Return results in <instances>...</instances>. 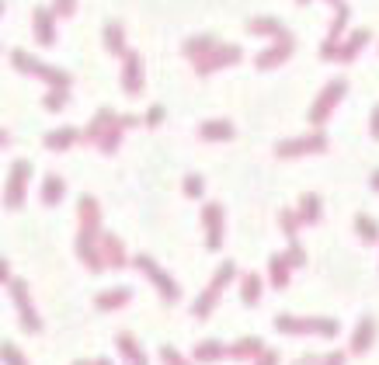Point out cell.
Segmentation results:
<instances>
[{
    "instance_id": "cell-1",
    "label": "cell",
    "mask_w": 379,
    "mask_h": 365,
    "mask_svg": "<svg viewBox=\"0 0 379 365\" xmlns=\"http://www.w3.org/2000/svg\"><path fill=\"white\" fill-rule=\"evenodd\" d=\"M11 63H14V70H21V74H28V77H39V81H45L49 87H59V91H70V83H74V77L66 74V70H59V66H45V63H39L32 52H25V49H14L11 52Z\"/></svg>"
},
{
    "instance_id": "cell-2",
    "label": "cell",
    "mask_w": 379,
    "mask_h": 365,
    "mask_svg": "<svg viewBox=\"0 0 379 365\" xmlns=\"http://www.w3.org/2000/svg\"><path fill=\"white\" fill-rule=\"evenodd\" d=\"M348 94V83L334 77L331 83H324V91L317 94V101H313V108H310V125H313V132H320L324 129V122L334 115V108L341 105V98Z\"/></svg>"
},
{
    "instance_id": "cell-3",
    "label": "cell",
    "mask_w": 379,
    "mask_h": 365,
    "mask_svg": "<svg viewBox=\"0 0 379 365\" xmlns=\"http://www.w3.org/2000/svg\"><path fill=\"white\" fill-rule=\"evenodd\" d=\"M327 146H331V139H327L324 132H306V136L275 143V157L296 161V157H310V153H327Z\"/></svg>"
},
{
    "instance_id": "cell-4",
    "label": "cell",
    "mask_w": 379,
    "mask_h": 365,
    "mask_svg": "<svg viewBox=\"0 0 379 365\" xmlns=\"http://www.w3.org/2000/svg\"><path fill=\"white\" fill-rule=\"evenodd\" d=\"M275 330H282V334H317V337H334L341 324L337 320H327V317H306V320H299V317H289V313H282V317H275Z\"/></svg>"
},
{
    "instance_id": "cell-5",
    "label": "cell",
    "mask_w": 379,
    "mask_h": 365,
    "mask_svg": "<svg viewBox=\"0 0 379 365\" xmlns=\"http://www.w3.org/2000/svg\"><path fill=\"white\" fill-rule=\"evenodd\" d=\"M132 265H136V268H139V272H143L150 282L157 285L161 299H168V303H177V299H181V289H177V282L170 279L168 272H164V268H161V265H157L150 254H136V257H132Z\"/></svg>"
},
{
    "instance_id": "cell-6",
    "label": "cell",
    "mask_w": 379,
    "mask_h": 365,
    "mask_svg": "<svg viewBox=\"0 0 379 365\" xmlns=\"http://www.w3.org/2000/svg\"><path fill=\"white\" fill-rule=\"evenodd\" d=\"M240 59H244V49H240L237 42H219L206 59H199V63H195V74H199V77H209V74H216V70L237 66Z\"/></svg>"
},
{
    "instance_id": "cell-7",
    "label": "cell",
    "mask_w": 379,
    "mask_h": 365,
    "mask_svg": "<svg viewBox=\"0 0 379 365\" xmlns=\"http://www.w3.org/2000/svg\"><path fill=\"white\" fill-rule=\"evenodd\" d=\"M28 178H32V163L28 161H14L11 174H7V188H4V205L7 209H21L25 195H28Z\"/></svg>"
},
{
    "instance_id": "cell-8",
    "label": "cell",
    "mask_w": 379,
    "mask_h": 365,
    "mask_svg": "<svg viewBox=\"0 0 379 365\" xmlns=\"http://www.w3.org/2000/svg\"><path fill=\"white\" fill-rule=\"evenodd\" d=\"M11 299H14V306H18L21 327H25L28 334H39V330H42V317H39L35 306H32V292H28V282H25V279H11Z\"/></svg>"
},
{
    "instance_id": "cell-9",
    "label": "cell",
    "mask_w": 379,
    "mask_h": 365,
    "mask_svg": "<svg viewBox=\"0 0 379 365\" xmlns=\"http://www.w3.org/2000/svg\"><path fill=\"white\" fill-rule=\"evenodd\" d=\"M293 52H296V39H293V32L289 35H282V39H275V45H268L264 52H257V70H279L282 63H289L293 59Z\"/></svg>"
},
{
    "instance_id": "cell-10",
    "label": "cell",
    "mask_w": 379,
    "mask_h": 365,
    "mask_svg": "<svg viewBox=\"0 0 379 365\" xmlns=\"http://www.w3.org/2000/svg\"><path fill=\"white\" fill-rule=\"evenodd\" d=\"M202 226H206V247L219 250L223 247V205L219 202H206L202 205Z\"/></svg>"
},
{
    "instance_id": "cell-11",
    "label": "cell",
    "mask_w": 379,
    "mask_h": 365,
    "mask_svg": "<svg viewBox=\"0 0 379 365\" xmlns=\"http://www.w3.org/2000/svg\"><path fill=\"white\" fill-rule=\"evenodd\" d=\"M143 56L139 52H129L126 59H122V91H126L129 98H139L143 94Z\"/></svg>"
},
{
    "instance_id": "cell-12",
    "label": "cell",
    "mask_w": 379,
    "mask_h": 365,
    "mask_svg": "<svg viewBox=\"0 0 379 365\" xmlns=\"http://www.w3.org/2000/svg\"><path fill=\"white\" fill-rule=\"evenodd\" d=\"M348 18H351L348 4L334 7V21H331L327 39H324V45H320V56H324V59H334V56H337V45H341V35H344V28H348Z\"/></svg>"
},
{
    "instance_id": "cell-13",
    "label": "cell",
    "mask_w": 379,
    "mask_h": 365,
    "mask_svg": "<svg viewBox=\"0 0 379 365\" xmlns=\"http://www.w3.org/2000/svg\"><path fill=\"white\" fill-rule=\"evenodd\" d=\"M101 233H84L77 230V254L91 272H105V261H101Z\"/></svg>"
},
{
    "instance_id": "cell-14",
    "label": "cell",
    "mask_w": 379,
    "mask_h": 365,
    "mask_svg": "<svg viewBox=\"0 0 379 365\" xmlns=\"http://www.w3.org/2000/svg\"><path fill=\"white\" fill-rule=\"evenodd\" d=\"M115 122H119V112H112V108H98V112H94V119L87 122V129L81 132V143L98 146V143H101V136L108 132V125H115Z\"/></svg>"
},
{
    "instance_id": "cell-15",
    "label": "cell",
    "mask_w": 379,
    "mask_h": 365,
    "mask_svg": "<svg viewBox=\"0 0 379 365\" xmlns=\"http://www.w3.org/2000/svg\"><path fill=\"white\" fill-rule=\"evenodd\" d=\"M32 32H35V42L39 45H56V14L49 7H35L32 11Z\"/></svg>"
},
{
    "instance_id": "cell-16",
    "label": "cell",
    "mask_w": 379,
    "mask_h": 365,
    "mask_svg": "<svg viewBox=\"0 0 379 365\" xmlns=\"http://www.w3.org/2000/svg\"><path fill=\"white\" fill-rule=\"evenodd\" d=\"M101 261L105 268H126L129 265V254H126V243L119 241L115 233H101Z\"/></svg>"
},
{
    "instance_id": "cell-17",
    "label": "cell",
    "mask_w": 379,
    "mask_h": 365,
    "mask_svg": "<svg viewBox=\"0 0 379 365\" xmlns=\"http://www.w3.org/2000/svg\"><path fill=\"white\" fill-rule=\"evenodd\" d=\"M369 39H373V32L369 28H355V32H348V39L337 45V63H355V56L369 45Z\"/></svg>"
},
{
    "instance_id": "cell-18",
    "label": "cell",
    "mask_w": 379,
    "mask_h": 365,
    "mask_svg": "<svg viewBox=\"0 0 379 365\" xmlns=\"http://www.w3.org/2000/svg\"><path fill=\"white\" fill-rule=\"evenodd\" d=\"M77 223H81L84 233H98V226H101V205H98L94 195H81V202H77Z\"/></svg>"
},
{
    "instance_id": "cell-19",
    "label": "cell",
    "mask_w": 379,
    "mask_h": 365,
    "mask_svg": "<svg viewBox=\"0 0 379 365\" xmlns=\"http://www.w3.org/2000/svg\"><path fill=\"white\" fill-rule=\"evenodd\" d=\"M42 143L52 150V153H63V150H70L74 143H81V129H77V125H59V129L45 132Z\"/></svg>"
},
{
    "instance_id": "cell-20",
    "label": "cell",
    "mask_w": 379,
    "mask_h": 365,
    "mask_svg": "<svg viewBox=\"0 0 379 365\" xmlns=\"http://www.w3.org/2000/svg\"><path fill=\"white\" fill-rule=\"evenodd\" d=\"M296 216H299L303 226H317V223L324 219V202H320V195L303 192V195H299V205H296Z\"/></svg>"
},
{
    "instance_id": "cell-21",
    "label": "cell",
    "mask_w": 379,
    "mask_h": 365,
    "mask_svg": "<svg viewBox=\"0 0 379 365\" xmlns=\"http://www.w3.org/2000/svg\"><path fill=\"white\" fill-rule=\"evenodd\" d=\"M192 359L199 365H212V362H219V359H230V344H223V341H216V337L199 341V344L192 348Z\"/></svg>"
},
{
    "instance_id": "cell-22",
    "label": "cell",
    "mask_w": 379,
    "mask_h": 365,
    "mask_svg": "<svg viewBox=\"0 0 379 365\" xmlns=\"http://www.w3.org/2000/svg\"><path fill=\"white\" fill-rule=\"evenodd\" d=\"M199 136H202L206 143H230V139L237 136V129H233L230 119H209L199 125Z\"/></svg>"
},
{
    "instance_id": "cell-23",
    "label": "cell",
    "mask_w": 379,
    "mask_h": 365,
    "mask_svg": "<svg viewBox=\"0 0 379 365\" xmlns=\"http://www.w3.org/2000/svg\"><path fill=\"white\" fill-rule=\"evenodd\" d=\"M247 32L251 35H268V39L275 42V39H282V35H289V28L275 18V14H261V18H251L247 21Z\"/></svg>"
},
{
    "instance_id": "cell-24",
    "label": "cell",
    "mask_w": 379,
    "mask_h": 365,
    "mask_svg": "<svg viewBox=\"0 0 379 365\" xmlns=\"http://www.w3.org/2000/svg\"><path fill=\"white\" fill-rule=\"evenodd\" d=\"M132 303V289H126V285H119V289H105V292H98L94 296V306L98 310H122V306H129Z\"/></svg>"
},
{
    "instance_id": "cell-25",
    "label": "cell",
    "mask_w": 379,
    "mask_h": 365,
    "mask_svg": "<svg viewBox=\"0 0 379 365\" xmlns=\"http://www.w3.org/2000/svg\"><path fill=\"white\" fill-rule=\"evenodd\" d=\"M373 341H376V320H373V317H362L358 327L351 330V352H355V355H366V352L373 348Z\"/></svg>"
},
{
    "instance_id": "cell-26",
    "label": "cell",
    "mask_w": 379,
    "mask_h": 365,
    "mask_svg": "<svg viewBox=\"0 0 379 365\" xmlns=\"http://www.w3.org/2000/svg\"><path fill=\"white\" fill-rule=\"evenodd\" d=\"M268 348H264V341L261 337H240V341H233L230 344V359H237V362H247V359H261Z\"/></svg>"
},
{
    "instance_id": "cell-27",
    "label": "cell",
    "mask_w": 379,
    "mask_h": 365,
    "mask_svg": "<svg viewBox=\"0 0 379 365\" xmlns=\"http://www.w3.org/2000/svg\"><path fill=\"white\" fill-rule=\"evenodd\" d=\"M105 49L112 52V56H129V45H126V28H122V21H108L105 25Z\"/></svg>"
},
{
    "instance_id": "cell-28",
    "label": "cell",
    "mask_w": 379,
    "mask_h": 365,
    "mask_svg": "<svg viewBox=\"0 0 379 365\" xmlns=\"http://www.w3.org/2000/svg\"><path fill=\"white\" fill-rule=\"evenodd\" d=\"M115 348L122 352V359H126L129 365H150V359L143 355V348H139V341L129 334V330H122L119 337H115Z\"/></svg>"
},
{
    "instance_id": "cell-29",
    "label": "cell",
    "mask_w": 379,
    "mask_h": 365,
    "mask_svg": "<svg viewBox=\"0 0 379 365\" xmlns=\"http://www.w3.org/2000/svg\"><path fill=\"white\" fill-rule=\"evenodd\" d=\"M289 275H293V265H289V257L286 254H272L268 257V279L275 289H286L289 285Z\"/></svg>"
},
{
    "instance_id": "cell-30",
    "label": "cell",
    "mask_w": 379,
    "mask_h": 365,
    "mask_svg": "<svg viewBox=\"0 0 379 365\" xmlns=\"http://www.w3.org/2000/svg\"><path fill=\"white\" fill-rule=\"evenodd\" d=\"M219 45V39H209V35H199V39H188L185 45H181V52L192 59V63H199V59H206L212 49Z\"/></svg>"
},
{
    "instance_id": "cell-31",
    "label": "cell",
    "mask_w": 379,
    "mask_h": 365,
    "mask_svg": "<svg viewBox=\"0 0 379 365\" xmlns=\"http://www.w3.org/2000/svg\"><path fill=\"white\" fill-rule=\"evenodd\" d=\"M261 289H264V282H261V275H254V272H247V275L240 279V299H244V306H257V303H261Z\"/></svg>"
},
{
    "instance_id": "cell-32",
    "label": "cell",
    "mask_w": 379,
    "mask_h": 365,
    "mask_svg": "<svg viewBox=\"0 0 379 365\" xmlns=\"http://www.w3.org/2000/svg\"><path fill=\"white\" fill-rule=\"evenodd\" d=\"M63 195H66V181H63L59 174H49L42 185V205H59Z\"/></svg>"
},
{
    "instance_id": "cell-33",
    "label": "cell",
    "mask_w": 379,
    "mask_h": 365,
    "mask_svg": "<svg viewBox=\"0 0 379 365\" xmlns=\"http://www.w3.org/2000/svg\"><path fill=\"white\" fill-rule=\"evenodd\" d=\"M122 136H126V125H122V115H119V122H115V125H108V132L101 136L98 150H101V153H115V150L122 146Z\"/></svg>"
},
{
    "instance_id": "cell-34",
    "label": "cell",
    "mask_w": 379,
    "mask_h": 365,
    "mask_svg": "<svg viewBox=\"0 0 379 365\" xmlns=\"http://www.w3.org/2000/svg\"><path fill=\"white\" fill-rule=\"evenodd\" d=\"M216 299H219V292H212L209 285H206V289H202V296H199V299L192 303V317L206 320V317H209L212 310H216Z\"/></svg>"
},
{
    "instance_id": "cell-35",
    "label": "cell",
    "mask_w": 379,
    "mask_h": 365,
    "mask_svg": "<svg viewBox=\"0 0 379 365\" xmlns=\"http://www.w3.org/2000/svg\"><path fill=\"white\" fill-rule=\"evenodd\" d=\"M233 279H237V265H233V261H223V265L216 268V275L209 279V289H212V292H223V289L233 282Z\"/></svg>"
},
{
    "instance_id": "cell-36",
    "label": "cell",
    "mask_w": 379,
    "mask_h": 365,
    "mask_svg": "<svg viewBox=\"0 0 379 365\" xmlns=\"http://www.w3.org/2000/svg\"><path fill=\"white\" fill-rule=\"evenodd\" d=\"M355 233H358L366 243H376L379 241V223L373 216H362V212H358V216H355Z\"/></svg>"
},
{
    "instance_id": "cell-37",
    "label": "cell",
    "mask_w": 379,
    "mask_h": 365,
    "mask_svg": "<svg viewBox=\"0 0 379 365\" xmlns=\"http://www.w3.org/2000/svg\"><path fill=\"white\" fill-rule=\"evenodd\" d=\"M279 223H282V233L289 237V243H299V216H296V209H282L279 212Z\"/></svg>"
},
{
    "instance_id": "cell-38",
    "label": "cell",
    "mask_w": 379,
    "mask_h": 365,
    "mask_svg": "<svg viewBox=\"0 0 379 365\" xmlns=\"http://www.w3.org/2000/svg\"><path fill=\"white\" fill-rule=\"evenodd\" d=\"M66 98H70V91L49 87V94L42 98V108H45V112H63V108H66Z\"/></svg>"
},
{
    "instance_id": "cell-39",
    "label": "cell",
    "mask_w": 379,
    "mask_h": 365,
    "mask_svg": "<svg viewBox=\"0 0 379 365\" xmlns=\"http://www.w3.org/2000/svg\"><path fill=\"white\" fill-rule=\"evenodd\" d=\"M0 362H4V365H28V359L18 352V344L4 341V344H0Z\"/></svg>"
},
{
    "instance_id": "cell-40",
    "label": "cell",
    "mask_w": 379,
    "mask_h": 365,
    "mask_svg": "<svg viewBox=\"0 0 379 365\" xmlns=\"http://www.w3.org/2000/svg\"><path fill=\"white\" fill-rule=\"evenodd\" d=\"M202 192H206V181H202L199 174H188V178H185V195H188V199H202Z\"/></svg>"
},
{
    "instance_id": "cell-41",
    "label": "cell",
    "mask_w": 379,
    "mask_h": 365,
    "mask_svg": "<svg viewBox=\"0 0 379 365\" xmlns=\"http://www.w3.org/2000/svg\"><path fill=\"white\" fill-rule=\"evenodd\" d=\"M161 362H164V365H192L185 355H181V352H177V348H170V344H164V348H161Z\"/></svg>"
},
{
    "instance_id": "cell-42",
    "label": "cell",
    "mask_w": 379,
    "mask_h": 365,
    "mask_svg": "<svg viewBox=\"0 0 379 365\" xmlns=\"http://www.w3.org/2000/svg\"><path fill=\"white\" fill-rule=\"evenodd\" d=\"M168 119V112H164V105H150V112L143 115V125H150V129H157L161 122Z\"/></svg>"
},
{
    "instance_id": "cell-43",
    "label": "cell",
    "mask_w": 379,
    "mask_h": 365,
    "mask_svg": "<svg viewBox=\"0 0 379 365\" xmlns=\"http://www.w3.org/2000/svg\"><path fill=\"white\" fill-rule=\"evenodd\" d=\"M77 11V0H52V14L56 18H70Z\"/></svg>"
},
{
    "instance_id": "cell-44",
    "label": "cell",
    "mask_w": 379,
    "mask_h": 365,
    "mask_svg": "<svg viewBox=\"0 0 379 365\" xmlns=\"http://www.w3.org/2000/svg\"><path fill=\"white\" fill-rule=\"evenodd\" d=\"M286 257H289V265H293V268H303V265H306V250H303L299 243H289Z\"/></svg>"
},
{
    "instance_id": "cell-45",
    "label": "cell",
    "mask_w": 379,
    "mask_h": 365,
    "mask_svg": "<svg viewBox=\"0 0 379 365\" xmlns=\"http://www.w3.org/2000/svg\"><path fill=\"white\" fill-rule=\"evenodd\" d=\"M320 365H344V352H331V355H324Z\"/></svg>"
},
{
    "instance_id": "cell-46",
    "label": "cell",
    "mask_w": 379,
    "mask_h": 365,
    "mask_svg": "<svg viewBox=\"0 0 379 365\" xmlns=\"http://www.w3.org/2000/svg\"><path fill=\"white\" fill-rule=\"evenodd\" d=\"M369 132H373V139H379V105L373 108V115H369Z\"/></svg>"
},
{
    "instance_id": "cell-47",
    "label": "cell",
    "mask_w": 379,
    "mask_h": 365,
    "mask_svg": "<svg viewBox=\"0 0 379 365\" xmlns=\"http://www.w3.org/2000/svg\"><path fill=\"white\" fill-rule=\"evenodd\" d=\"M254 365H279V352H264V355H261Z\"/></svg>"
},
{
    "instance_id": "cell-48",
    "label": "cell",
    "mask_w": 379,
    "mask_h": 365,
    "mask_svg": "<svg viewBox=\"0 0 379 365\" xmlns=\"http://www.w3.org/2000/svg\"><path fill=\"white\" fill-rule=\"evenodd\" d=\"M0 285H11V265L0 257Z\"/></svg>"
},
{
    "instance_id": "cell-49",
    "label": "cell",
    "mask_w": 379,
    "mask_h": 365,
    "mask_svg": "<svg viewBox=\"0 0 379 365\" xmlns=\"http://www.w3.org/2000/svg\"><path fill=\"white\" fill-rule=\"evenodd\" d=\"M293 365H320V359H317V355H306V359H296Z\"/></svg>"
},
{
    "instance_id": "cell-50",
    "label": "cell",
    "mask_w": 379,
    "mask_h": 365,
    "mask_svg": "<svg viewBox=\"0 0 379 365\" xmlns=\"http://www.w3.org/2000/svg\"><path fill=\"white\" fill-rule=\"evenodd\" d=\"M369 185H373V192H379V170H373V178H369Z\"/></svg>"
},
{
    "instance_id": "cell-51",
    "label": "cell",
    "mask_w": 379,
    "mask_h": 365,
    "mask_svg": "<svg viewBox=\"0 0 379 365\" xmlns=\"http://www.w3.org/2000/svg\"><path fill=\"white\" fill-rule=\"evenodd\" d=\"M7 143H11V136H7V132L0 129V146H7Z\"/></svg>"
},
{
    "instance_id": "cell-52",
    "label": "cell",
    "mask_w": 379,
    "mask_h": 365,
    "mask_svg": "<svg viewBox=\"0 0 379 365\" xmlns=\"http://www.w3.org/2000/svg\"><path fill=\"white\" fill-rule=\"evenodd\" d=\"M91 365H115V362H112V359H94Z\"/></svg>"
},
{
    "instance_id": "cell-53",
    "label": "cell",
    "mask_w": 379,
    "mask_h": 365,
    "mask_svg": "<svg viewBox=\"0 0 379 365\" xmlns=\"http://www.w3.org/2000/svg\"><path fill=\"white\" fill-rule=\"evenodd\" d=\"M327 4H331V7H341V4H344V0H327Z\"/></svg>"
},
{
    "instance_id": "cell-54",
    "label": "cell",
    "mask_w": 379,
    "mask_h": 365,
    "mask_svg": "<svg viewBox=\"0 0 379 365\" xmlns=\"http://www.w3.org/2000/svg\"><path fill=\"white\" fill-rule=\"evenodd\" d=\"M74 365H91V362H84V359H81V362H74Z\"/></svg>"
},
{
    "instance_id": "cell-55",
    "label": "cell",
    "mask_w": 379,
    "mask_h": 365,
    "mask_svg": "<svg viewBox=\"0 0 379 365\" xmlns=\"http://www.w3.org/2000/svg\"><path fill=\"white\" fill-rule=\"evenodd\" d=\"M0 14H4V0H0Z\"/></svg>"
},
{
    "instance_id": "cell-56",
    "label": "cell",
    "mask_w": 379,
    "mask_h": 365,
    "mask_svg": "<svg viewBox=\"0 0 379 365\" xmlns=\"http://www.w3.org/2000/svg\"><path fill=\"white\" fill-rule=\"evenodd\" d=\"M296 4H310V0H296Z\"/></svg>"
}]
</instances>
